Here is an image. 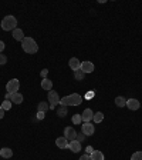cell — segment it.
Masks as SVG:
<instances>
[{"label": "cell", "instance_id": "1", "mask_svg": "<svg viewBox=\"0 0 142 160\" xmlns=\"http://www.w3.org/2000/svg\"><path fill=\"white\" fill-rule=\"evenodd\" d=\"M21 49L29 54H34L39 52V46H37L36 40L33 37H24L23 42H21Z\"/></svg>", "mask_w": 142, "mask_h": 160}, {"label": "cell", "instance_id": "2", "mask_svg": "<svg viewBox=\"0 0 142 160\" xmlns=\"http://www.w3.org/2000/svg\"><path fill=\"white\" fill-rule=\"evenodd\" d=\"M81 102H83V97L78 93L68 94V96H64L60 99V104H63V106H78Z\"/></svg>", "mask_w": 142, "mask_h": 160}, {"label": "cell", "instance_id": "3", "mask_svg": "<svg viewBox=\"0 0 142 160\" xmlns=\"http://www.w3.org/2000/svg\"><path fill=\"white\" fill-rule=\"evenodd\" d=\"M17 26V19L14 16H6L3 17V20H2V29L4 30V32H10V30H14Z\"/></svg>", "mask_w": 142, "mask_h": 160}, {"label": "cell", "instance_id": "4", "mask_svg": "<svg viewBox=\"0 0 142 160\" xmlns=\"http://www.w3.org/2000/svg\"><path fill=\"white\" fill-rule=\"evenodd\" d=\"M20 89V82L17 79H11L9 80V83L6 84V90H7V93L10 94H13V93H17Z\"/></svg>", "mask_w": 142, "mask_h": 160}, {"label": "cell", "instance_id": "5", "mask_svg": "<svg viewBox=\"0 0 142 160\" xmlns=\"http://www.w3.org/2000/svg\"><path fill=\"white\" fill-rule=\"evenodd\" d=\"M94 132H95V126H94L91 122H83V126H81V133L85 134V136H93Z\"/></svg>", "mask_w": 142, "mask_h": 160}, {"label": "cell", "instance_id": "6", "mask_svg": "<svg viewBox=\"0 0 142 160\" xmlns=\"http://www.w3.org/2000/svg\"><path fill=\"white\" fill-rule=\"evenodd\" d=\"M48 103H50V109L51 110L60 103V96L57 92H53V90L48 92Z\"/></svg>", "mask_w": 142, "mask_h": 160}, {"label": "cell", "instance_id": "7", "mask_svg": "<svg viewBox=\"0 0 142 160\" xmlns=\"http://www.w3.org/2000/svg\"><path fill=\"white\" fill-rule=\"evenodd\" d=\"M94 69H95V66H94L93 62H83V63H81V66H80V70H81L84 74L93 73Z\"/></svg>", "mask_w": 142, "mask_h": 160}, {"label": "cell", "instance_id": "8", "mask_svg": "<svg viewBox=\"0 0 142 160\" xmlns=\"http://www.w3.org/2000/svg\"><path fill=\"white\" fill-rule=\"evenodd\" d=\"M64 137H66L68 142H73V140H76L77 139V132L74 130V127H71V126L66 127V129H64Z\"/></svg>", "mask_w": 142, "mask_h": 160}, {"label": "cell", "instance_id": "9", "mask_svg": "<svg viewBox=\"0 0 142 160\" xmlns=\"http://www.w3.org/2000/svg\"><path fill=\"white\" fill-rule=\"evenodd\" d=\"M126 107L129 110H138L141 107V103H139V100L136 99H128L126 100Z\"/></svg>", "mask_w": 142, "mask_h": 160}, {"label": "cell", "instance_id": "10", "mask_svg": "<svg viewBox=\"0 0 142 160\" xmlns=\"http://www.w3.org/2000/svg\"><path fill=\"white\" fill-rule=\"evenodd\" d=\"M10 102L14 104H21L23 103V94L21 93H13V94H10Z\"/></svg>", "mask_w": 142, "mask_h": 160}, {"label": "cell", "instance_id": "11", "mask_svg": "<svg viewBox=\"0 0 142 160\" xmlns=\"http://www.w3.org/2000/svg\"><path fill=\"white\" fill-rule=\"evenodd\" d=\"M68 66H70V69L73 70V72H77V70H80V66H81V62H80V60L77 59V57H73V59H70Z\"/></svg>", "mask_w": 142, "mask_h": 160}, {"label": "cell", "instance_id": "12", "mask_svg": "<svg viewBox=\"0 0 142 160\" xmlns=\"http://www.w3.org/2000/svg\"><path fill=\"white\" fill-rule=\"evenodd\" d=\"M94 117V113H93V110L91 109H85L81 113V119H83V122H91Z\"/></svg>", "mask_w": 142, "mask_h": 160}, {"label": "cell", "instance_id": "13", "mask_svg": "<svg viewBox=\"0 0 142 160\" xmlns=\"http://www.w3.org/2000/svg\"><path fill=\"white\" fill-rule=\"evenodd\" d=\"M56 144L58 149H67L68 147V140L66 139V137H57L56 139Z\"/></svg>", "mask_w": 142, "mask_h": 160}, {"label": "cell", "instance_id": "14", "mask_svg": "<svg viewBox=\"0 0 142 160\" xmlns=\"http://www.w3.org/2000/svg\"><path fill=\"white\" fill-rule=\"evenodd\" d=\"M68 149H71L73 153H78L81 150V143L77 142V140H73V142H68Z\"/></svg>", "mask_w": 142, "mask_h": 160}, {"label": "cell", "instance_id": "15", "mask_svg": "<svg viewBox=\"0 0 142 160\" xmlns=\"http://www.w3.org/2000/svg\"><path fill=\"white\" fill-rule=\"evenodd\" d=\"M41 89L46 90V92H50V90H53V82L50 79H43L41 80Z\"/></svg>", "mask_w": 142, "mask_h": 160}, {"label": "cell", "instance_id": "16", "mask_svg": "<svg viewBox=\"0 0 142 160\" xmlns=\"http://www.w3.org/2000/svg\"><path fill=\"white\" fill-rule=\"evenodd\" d=\"M0 156L3 159H10L13 156V150L9 149V147H3V149H0Z\"/></svg>", "mask_w": 142, "mask_h": 160}, {"label": "cell", "instance_id": "17", "mask_svg": "<svg viewBox=\"0 0 142 160\" xmlns=\"http://www.w3.org/2000/svg\"><path fill=\"white\" fill-rule=\"evenodd\" d=\"M13 37H14V40H19V42H23V39H24V33H23V30L21 29H14L13 30Z\"/></svg>", "mask_w": 142, "mask_h": 160}, {"label": "cell", "instance_id": "18", "mask_svg": "<svg viewBox=\"0 0 142 160\" xmlns=\"http://www.w3.org/2000/svg\"><path fill=\"white\" fill-rule=\"evenodd\" d=\"M89 156H91V160H104V153L99 150H94Z\"/></svg>", "mask_w": 142, "mask_h": 160}, {"label": "cell", "instance_id": "19", "mask_svg": "<svg viewBox=\"0 0 142 160\" xmlns=\"http://www.w3.org/2000/svg\"><path fill=\"white\" fill-rule=\"evenodd\" d=\"M93 120H94V123H101V122L104 120V113L103 112H97V113H94Z\"/></svg>", "mask_w": 142, "mask_h": 160}, {"label": "cell", "instance_id": "20", "mask_svg": "<svg viewBox=\"0 0 142 160\" xmlns=\"http://www.w3.org/2000/svg\"><path fill=\"white\" fill-rule=\"evenodd\" d=\"M115 104L118 107H125L126 106V100L124 99L122 96H118V97H115Z\"/></svg>", "mask_w": 142, "mask_h": 160}, {"label": "cell", "instance_id": "21", "mask_svg": "<svg viewBox=\"0 0 142 160\" xmlns=\"http://www.w3.org/2000/svg\"><path fill=\"white\" fill-rule=\"evenodd\" d=\"M57 114H58L60 117H66V114H67V106L60 104V109L57 110Z\"/></svg>", "mask_w": 142, "mask_h": 160}, {"label": "cell", "instance_id": "22", "mask_svg": "<svg viewBox=\"0 0 142 160\" xmlns=\"http://www.w3.org/2000/svg\"><path fill=\"white\" fill-rule=\"evenodd\" d=\"M37 109H39V112H44V113H46L47 110L50 109V106H48V103H46V102H41V103H39V107H37Z\"/></svg>", "mask_w": 142, "mask_h": 160}, {"label": "cell", "instance_id": "23", "mask_svg": "<svg viewBox=\"0 0 142 160\" xmlns=\"http://www.w3.org/2000/svg\"><path fill=\"white\" fill-rule=\"evenodd\" d=\"M73 123L74 124H81L83 123V119H81V114L80 113H76L73 116Z\"/></svg>", "mask_w": 142, "mask_h": 160}, {"label": "cell", "instance_id": "24", "mask_svg": "<svg viewBox=\"0 0 142 160\" xmlns=\"http://www.w3.org/2000/svg\"><path fill=\"white\" fill-rule=\"evenodd\" d=\"M84 76H85V74H84L81 70L74 72V79H76V80H84Z\"/></svg>", "mask_w": 142, "mask_h": 160}, {"label": "cell", "instance_id": "25", "mask_svg": "<svg viewBox=\"0 0 142 160\" xmlns=\"http://www.w3.org/2000/svg\"><path fill=\"white\" fill-rule=\"evenodd\" d=\"M11 104H13V103H11L10 100H4L3 103H2V107H3L4 110H10V109H11Z\"/></svg>", "mask_w": 142, "mask_h": 160}, {"label": "cell", "instance_id": "26", "mask_svg": "<svg viewBox=\"0 0 142 160\" xmlns=\"http://www.w3.org/2000/svg\"><path fill=\"white\" fill-rule=\"evenodd\" d=\"M131 160H142V152H135L131 156Z\"/></svg>", "mask_w": 142, "mask_h": 160}, {"label": "cell", "instance_id": "27", "mask_svg": "<svg viewBox=\"0 0 142 160\" xmlns=\"http://www.w3.org/2000/svg\"><path fill=\"white\" fill-rule=\"evenodd\" d=\"M7 63V57L4 56L3 53H0V66H3V64Z\"/></svg>", "mask_w": 142, "mask_h": 160}, {"label": "cell", "instance_id": "28", "mask_svg": "<svg viewBox=\"0 0 142 160\" xmlns=\"http://www.w3.org/2000/svg\"><path fill=\"white\" fill-rule=\"evenodd\" d=\"M85 139V134H83V133H80V134H77V142H80V143H81V142H83V140Z\"/></svg>", "mask_w": 142, "mask_h": 160}, {"label": "cell", "instance_id": "29", "mask_svg": "<svg viewBox=\"0 0 142 160\" xmlns=\"http://www.w3.org/2000/svg\"><path fill=\"white\" fill-rule=\"evenodd\" d=\"M94 96H95V92H94V90H91V92H88V93L85 94V99H93Z\"/></svg>", "mask_w": 142, "mask_h": 160}, {"label": "cell", "instance_id": "30", "mask_svg": "<svg viewBox=\"0 0 142 160\" xmlns=\"http://www.w3.org/2000/svg\"><path fill=\"white\" fill-rule=\"evenodd\" d=\"M78 160H91V156H89V154H85V153H84Z\"/></svg>", "mask_w": 142, "mask_h": 160}, {"label": "cell", "instance_id": "31", "mask_svg": "<svg viewBox=\"0 0 142 160\" xmlns=\"http://www.w3.org/2000/svg\"><path fill=\"white\" fill-rule=\"evenodd\" d=\"M93 152H94L93 146H87V149H85V154H91Z\"/></svg>", "mask_w": 142, "mask_h": 160}, {"label": "cell", "instance_id": "32", "mask_svg": "<svg viewBox=\"0 0 142 160\" xmlns=\"http://www.w3.org/2000/svg\"><path fill=\"white\" fill-rule=\"evenodd\" d=\"M37 119H39V120H43L44 119V112H37Z\"/></svg>", "mask_w": 142, "mask_h": 160}, {"label": "cell", "instance_id": "33", "mask_svg": "<svg viewBox=\"0 0 142 160\" xmlns=\"http://www.w3.org/2000/svg\"><path fill=\"white\" fill-rule=\"evenodd\" d=\"M4 112H6V110H4L3 107L0 106V119H3V116H4Z\"/></svg>", "mask_w": 142, "mask_h": 160}, {"label": "cell", "instance_id": "34", "mask_svg": "<svg viewBox=\"0 0 142 160\" xmlns=\"http://www.w3.org/2000/svg\"><path fill=\"white\" fill-rule=\"evenodd\" d=\"M47 73H48V70H47V69H44V70H43V72H41V77H43V79H46Z\"/></svg>", "mask_w": 142, "mask_h": 160}, {"label": "cell", "instance_id": "35", "mask_svg": "<svg viewBox=\"0 0 142 160\" xmlns=\"http://www.w3.org/2000/svg\"><path fill=\"white\" fill-rule=\"evenodd\" d=\"M4 47H6V46H4V43H3V42H2V40H0V53H3Z\"/></svg>", "mask_w": 142, "mask_h": 160}]
</instances>
